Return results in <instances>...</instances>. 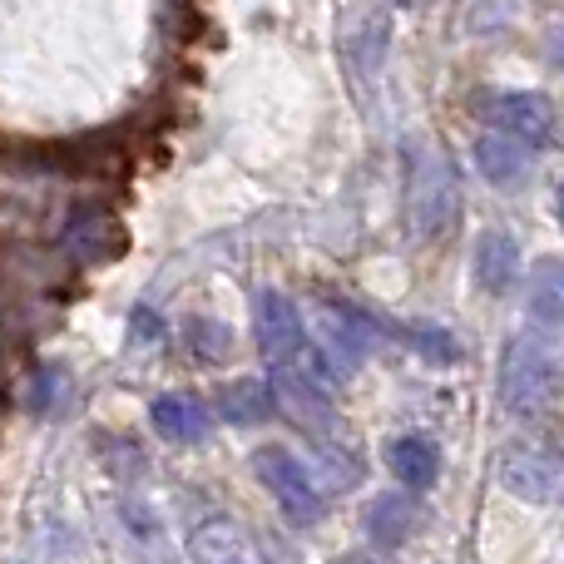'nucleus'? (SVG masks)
<instances>
[{"mask_svg":"<svg viewBox=\"0 0 564 564\" xmlns=\"http://www.w3.org/2000/svg\"><path fill=\"white\" fill-rule=\"evenodd\" d=\"M560 391V357L555 341L540 337V332H520L506 347V361H500V401L520 416H540V411L555 401Z\"/></svg>","mask_w":564,"mask_h":564,"instance_id":"2","label":"nucleus"},{"mask_svg":"<svg viewBox=\"0 0 564 564\" xmlns=\"http://www.w3.org/2000/svg\"><path fill=\"white\" fill-rule=\"evenodd\" d=\"M476 164H480V174H486L490 184H516V178L525 174V164H530V149L516 144L510 134L486 129V134H480V144H476Z\"/></svg>","mask_w":564,"mask_h":564,"instance_id":"11","label":"nucleus"},{"mask_svg":"<svg viewBox=\"0 0 564 564\" xmlns=\"http://www.w3.org/2000/svg\"><path fill=\"white\" fill-rule=\"evenodd\" d=\"M411 347H416L426 361H441V367L456 361V341H451L441 327H411Z\"/></svg>","mask_w":564,"mask_h":564,"instance_id":"16","label":"nucleus"},{"mask_svg":"<svg viewBox=\"0 0 564 564\" xmlns=\"http://www.w3.org/2000/svg\"><path fill=\"white\" fill-rule=\"evenodd\" d=\"M500 486L525 506H555L560 500V460L540 441H506L496 456Z\"/></svg>","mask_w":564,"mask_h":564,"instance_id":"5","label":"nucleus"},{"mask_svg":"<svg viewBox=\"0 0 564 564\" xmlns=\"http://www.w3.org/2000/svg\"><path fill=\"white\" fill-rule=\"evenodd\" d=\"M188 337H194V357H204V361H224L234 351V332L224 322L198 317V322H188Z\"/></svg>","mask_w":564,"mask_h":564,"instance_id":"15","label":"nucleus"},{"mask_svg":"<svg viewBox=\"0 0 564 564\" xmlns=\"http://www.w3.org/2000/svg\"><path fill=\"white\" fill-rule=\"evenodd\" d=\"M411 530H416V500L411 496H377V506H371V516H367L371 545L397 550Z\"/></svg>","mask_w":564,"mask_h":564,"instance_id":"12","label":"nucleus"},{"mask_svg":"<svg viewBox=\"0 0 564 564\" xmlns=\"http://www.w3.org/2000/svg\"><path fill=\"white\" fill-rule=\"evenodd\" d=\"M387 460H391V476H397L406 490H416V496L441 480V451H436V441L416 436V431H406V436L391 441Z\"/></svg>","mask_w":564,"mask_h":564,"instance_id":"8","label":"nucleus"},{"mask_svg":"<svg viewBox=\"0 0 564 564\" xmlns=\"http://www.w3.org/2000/svg\"><path fill=\"white\" fill-rule=\"evenodd\" d=\"M115 224H109V214H99V208H79L75 218H69V234H65V248L75 258H85V263H99L105 253H115Z\"/></svg>","mask_w":564,"mask_h":564,"instance_id":"13","label":"nucleus"},{"mask_svg":"<svg viewBox=\"0 0 564 564\" xmlns=\"http://www.w3.org/2000/svg\"><path fill=\"white\" fill-rule=\"evenodd\" d=\"M486 124L496 134H510L525 149H550L555 144V105L535 89H500L486 99Z\"/></svg>","mask_w":564,"mask_h":564,"instance_id":"6","label":"nucleus"},{"mask_svg":"<svg viewBox=\"0 0 564 564\" xmlns=\"http://www.w3.org/2000/svg\"><path fill=\"white\" fill-rule=\"evenodd\" d=\"M273 411H278L273 387L258 377H238L218 391V416L234 421V426H263V421H273Z\"/></svg>","mask_w":564,"mask_h":564,"instance_id":"9","label":"nucleus"},{"mask_svg":"<svg viewBox=\"0 0 564 564\" xmlns=\"http://www.w3.org/2000/svg\"><path fill=\"white\" fill-rule=\"evenodd\" d=\"M520 278V243L510 234H480L476 243V282L486 292H510Z\"/></svg>","mask_w":564,"mask_h":564,"instance_id":"10","label":"nucleus"},{"mask_svg":"<svg viewBox=\"0 0 564 564\" xmlns=\"http://www.w3.org/2000/svg\"><path fill=\"white\" fill-rule=\"evenodd\" d=\"M149 421H154V431L164 441H174V446H198V441H208V431H214V411L204 406L198 397H159L154 406H149Z\"/></svg>","mask_w":564,"mask_h":564,"instance_id":"7","label":"nucleus"},{"mask_svg":"<svg viewBox=\"0 0 564 564\" xmlns=\"http://www.w3.org/2000/svg\"><path fill=\"white\" fill-rule=\"evenodd\" d=\"M253 470H258V480L273 490V500L282 506V516H288L297 530L317 525V520L327 516V500H322L317 476H312V470L302 466L292 451H282V446L258 451V456H253Z\"/></svg>","mask_w":564,"mask_h":564,"instance_id":"4","label":"nucleus"},{"mask_svg":"<svg viewBox=\"0 0 564 564\" xmlns=\"http://www.w3.org/2000/svg\"><path fill=\"white\" fill-rule=\"evenodd\" d=\"M253 322H258V351H263L268 371H317V377L332 387V371L322 367V357L307 341V327H302L297 307H292L282 292H258Z\"/></svg>","mask_w":564,"mask_h":564,"instance_id":"3","label":"nucleus"},{"mask_svg":"<svg viewBox=\"0 0 564 564\" xmlns=\"http://www.w3.org/2000/svg\"><path fill=\"white\" fill-rule=\"evenodd\" d=\"M530 312H535V322H545V327L560 322V263L555 258H545V263L535 268V278H530Z\"/></svg>","mask_w":564,"mask_h":564,"instance_id":"14","label":"nucleus"},{"mask_svg":"<svg viewBox=\"0 0 564 564\" xmlns=\"http://www.w3.org/2000/svg\"><path fill=\"white\" fill-rule=\"evenodd\" d=\"M397 6H416V0H397Z\"/></svg>","mask_w":564,"mask_h":564,"instance_id":"17","label":"nucleus"},{"mask_svg":"<svg viewBox=\"0 0 564 564\" xmlns=\"http://www.w3.org/2000/svg\"><path fill=\"white\" fill-rule=\"evenodd\" d=\"M406 208L416 238H441L460 214V178L441 149L411 144L406 149Z\"/></svg>","mask_w":564,"mask_h":564,"instance_id":"1","label":"nucleus"}]
</instances>
